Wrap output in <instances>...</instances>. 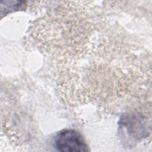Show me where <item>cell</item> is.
I'll return each instance as SVG.
<instances>
[{"instance_id":"1","label":"cell","mask_w":152,"mask_h":152,"mask_svg":"<svg viewBox=\"0 0 152 152\" xmlns=\"http://www.w3.org/2000/svg\"><path fill=\"white\" fill-rule=\"evenodd\" d=\"M54 145L59 151L81 152L88 151V147L81 135L74 130L65 129L55 137Z\"/></svg>"}]
</instances>
